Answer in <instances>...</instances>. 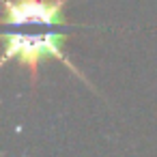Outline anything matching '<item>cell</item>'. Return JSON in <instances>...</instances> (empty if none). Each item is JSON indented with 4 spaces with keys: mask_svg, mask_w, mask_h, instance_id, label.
<instances>
[{
    "mask_svg": "<svg viewBox=\"0 0 157 157\" xmlns=\"http://www.w3.org/2000/svg\"><path fill=\"white\" fill-rule=\"evenodd\" d=\"M2 39L5 52L0 63L17 60L30 71V86H37L39 65L43 60H60L75 78L97 90L88 78L71 63L63 52V43L69 39V28L75 26L65 20V7L69 0H2Z\"/></svg>",
    "mask_w": 157,
    "mask_h": 157,
    "instance_id": "cell-1",
    "label": "cell"
}]
</instances>
